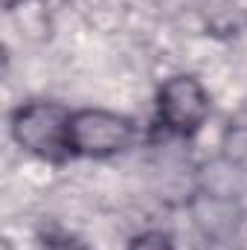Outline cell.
Instances as JSON below:
<instances>
[{"label":"cell","instance_id":"1","mask_svg":"<svg viewBox=\"0 0 247 250\" xmlns=\"http://www.w3.org/2000/svg\"><path fill=\"white\" fill-rule=\"evenodd\" d=\"M134 143V123L111 111H70L67 154L70 157H111Z\"/></svg>","mask_w":247,"mask_h":250},{"label":"cell","instance_id":"2","mask_svg":"<svg viewBox=\"0 0 247 250\" xmlns=\"http://www.w3.org/2000/svg\"><path fill=\"white\" fill-rule=\"evenodd\" d=\"M67 123L70 111L53 102H29L15 111L12 117V134L15 140L47 160H64L67 154Z\"/></svg>","mask_w":247,"mask_h":250},{"label":"cell","instance_id":"3","mask_svg":"<svg viewBox=\"0 0 247 250\" xmlns=\"http://www.w3.org/2000/svg\"><path fill=\"white\" fill-rule=\"evenodd\" d=\"M157 117L166 131L189 137L209 117V96L192 76H175L160 87L157 96Z\"/></svg>","mask_w":247,"mask_h":250},{"label":"cell","instance_id":"5","mask_svg":"<svg viewBox=\"0 0 247 250\" xmlns=\"http://www.w3.org/2000/svg\"><path fill=\"white\" fill-rule=\"evenodd\" d=\"M47 250H87L82 242L70 239V236H50L47 239Z\"/></svg>","mask_w":247,"mask_h":250},{"label":"cell","instance_id":"4","mask_svg":"<svg viewBox=\"0 0 247 250\" xmlns=\"http://www.w3.org/2000/svg\"><path fill=\"white\" fill-rule=\"evenodd\" d=\"M128 250H172V242L163 233H143V236H137L131 242Z\"/></svg>","mask_w":247,"mask_h":250}]
</instances>
